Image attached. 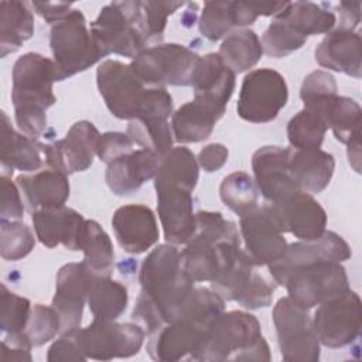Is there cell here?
Masks as SVG:
<instances>
[{
	"label": "cell",
	"mask_w": 362,
	"mask_h": 362,
	"mask_svg": "<svg viewBox=\"0 0 362 362\" xmlns=\"http://www.w3.org/2000/svg\"><path fill=\"white\" fill-rule=\"evenodd\" d=\"M11 79L16 123L24 134L37 139L47 129V110L57 102L55 64L38 52H27L14 62Z\"/></svg>",
	"instance_id": "obj_1"
},
{
	"label": "cell",
	"mask_w": 362,
	"mask_h": 362,
	"mask_svg": "<svg viewBox=\"0 0 362 362\" xmlns=\"http://www.w3.org/2000/svg\"><path fill=\"white\" fill-rule=\"evenodd\" d=\"M257 318L246 311H222L208 327L197 361H270Z\"/></svg>",
	"instance_id": "obj_2"
},
{
	"label": "cell",
	"mask_w": 362,
	"mask_h": 362,
	"mask_svg": "<svg viewBox=\"0 0 362 362\" xmlns=\"http://www.w3.org/2000/svg\"><path fill=\"white\" fill-rule=\"evenodd\" d=\"M90 35L102 58L117 54L134 58L147 48L150 34L143 1H113L90 23Z\"/></svg>",
	"instance_id": "obj_3"
},
{
	"label": "cell",
	"mask_w": 362,
	"mask_h": 362,
	"mask_svg": "<svg viewBox=\"0 0 362 362\" xmlns=\"http://www.w3.org/2000/svg\"><path fill=\"white\" fill-rule=\"evenodd\" d=\"M49 47L57 69V81L83 72L102 59L90 30H88L85 16L76 8H72L65 18L51 27Z\"/></svg>",
	"instance_id": "obj_4"
},
{
	"label": "cell",
	"mask_w": 362,
	"mask_h": 362,
	"mask_svg": "<svg viewBox=\"0 0 362 362\" xmlns=\"http://www.w3.org/2000/svg\"><path fill=\"white\" fill-rule=\"evenodd\" d=\"M199 58L184 45L157 44L134 57L130 66L144 85L191 86Z\"/></svg>",
	"instance_id": "obj_5"
},
{
	"label": "cell",
	"mask_w": 362,
	"mask_h": 362,
	"mask_svg": "<svg viewBox=\"0 0 362 362\" xmlns=\"http://www.w3.org/2000/svg\"><path fill=\"white\" fill-rule=\"evenodd\" d=\"M79 351L86 359L110 361L136 355L144 341L146 332L136 322L93 320L86 328L72 331Z\"/></svg>",
	"instance_id": "obj_6"
},
{
	"label": "cell",
	"mask_w": 362,
	"mask_h": 362,
	"mask_svg": "<svg viewBox=\"0 0 362 362\" xmlns=\"http://www.w3.org/2000/svg\"><path fill=\"white\" fill-rule=\"evenodd\" d=\"M280 354L287 362H317L320 341L308 310L297 305L288 296L281 297L273 308Z\"/></svg>",
	"instance_id": "obj_7"
},
{
	"label": "cell",
	"mask_w": 362,
	"mask_h": 362,
	"mask_svg": "<svg viewBox=\"0 0 362 362\" xmlns=\"http://www.w3.org/2000/svg\"><path fill=\"white\" fill-rule=\"evenodd\" d=\"M288 89L284 76L270 68L249 71L243 78L236 112L250 123H269L286 106Z\"/></svg>",
	"instance_id": "obj_8"
},
{
	"label": "cell",
	"mask_w": 362,
	"mask_h": 362,
	"mask_svg": "<svg viewBox=\"0 0 362 362\" xmlns=\"http://www.w3.org/2000/svg\"><path fill=\"white\" fill-rule=\"evenodd\" d=\"M284 287L297 305L311 310L344 294L349 284L346 270L339 262H315L290 272Z\"/></svg>",
	"instance_id": "obj_9"
},
{
	"label": "cell",
	"mask_w": 362,
	"mask_h": 362,
	"mask_svg": "<svg viewBox=\"0 0 362 362\" xmlns=\"http://www.w3.org/2000/svg\"><path fill=\"white\" fill-rule=\"evenodd\" d=\"M320 344L328 348H344L352 344L362 328V303L348 288L344 294L318 304L313 317Z\"/></svg>",
	"instance_id": "obj_10"
},
{
	"label": "cell",
	"mask_w": 362,
	"mask_h": 362,
	"mask_svg": "<svg viewBox=\"0 0 362 362\" xmlns=\"http://www.w3.org/2000/svg\"><path fill=\"white\" fill-rule=\"evenodd\" d=\"M96 83L106 107L115 117L123 120L136 117L147 88L130 64L103 61L96 71Z\"/></svg>",
	"instance_id": "obj_11"
},
{
	"label": "cell",
	"mask_w": 362,
	"mask_h": 362,
	"mask_svg": "<svg viewBox=\"0 0 362 362\" xmlns=\"http://www.w3.org/2000/svg\"><path fill=\"white\" fill-rule=\"evenodd\" d=\"M352 256L349 245L335 232L325 230L318 239L287 245L284 255L270 263L269 273L274 283L284 286L287 276L297 267L315 262H345Z\"/></svg>",
	"instance_id": "obj_12"
},
{
	"label": "cell",
	"mask_w": 362,
	"mask_h": 362,
	"mask_svg": "<svg viewBox=\"0 0 362 362\" xmlns=\"http://www.w3.org/2000/svg\"><path fill=\"white\" fill-rule=\"evenodd\" d=\"M264 206L283 233L290 232L300 240L318 239L327 230V214L308 192L297 191L280 202Z\"/></svg>",
	"instance_id": "obj_13"
},
{
	"label": "cell",
	"mask_w": 362,
	"mask_h": 362,
	"mask_svg": "<svg viewBox=\"0 0 362 362\" xmlns=\"http://www.w3.org/2000/svg\"><path fill=\"white\" fill-rule=\"evenodd\" d=\"M93 274L83 262L64 264L55 279V294L52 307L61 320V332L65 334L81 327L83 307L88 303V294Z\"/></svg>",
	"instance_id": "obj_14"
},
{
	"label": "cell",
	"mask_w": 362,
	"mask_h": 362,
	"mask_svg": "<svg viewBox=\"0 0 362 362\" xmlns=\"http://www.w3.org/2000/svg\"><path fill=\"white\" fill-rule=\"evenodd\" d=\"M100 133L92 122L81 120L71 126L64 139L45 147L47 165L66 175L85 171L93 164Z\"/></svg>",
	"instance_id": "obj_15"
},
{
	"label": "cell",
	"mask_w": 362,
	"mask_h": 362,
	"mask_svg": "<svg viewBox=\"0 0 362 362\" xmlns=\"http://www.w3.org/2000/svg\"><path fill=\"white\" fill-rule=\"evenodd\" d=\"M154 188L164 239L174 246L187 245L195 232L192 191L175 184H160Z\"/></svg>",
	"instance_id": "obj_16"
},
{
	"label": "cell",
	"mask_w": 362,
	"mask_h": 362,
	"mask_svg": "<svg viewBox=\"0 0 362 362\" xmlns=\"http://www.w3.org/2000/svg\"><path fill=\"white\" fill-rule=\"evenodd\" d=\"M208 325L192 320H180L163 325L153 332L147 344V354L160 362H175L184 358L197 361L204 346Z\"/></svg>",
	"instance_id": "obj_17"
},
{
	"label": "cell",
	"mask_w": 362,
	"mask_h": 362,
	"mask_svg": "<svg viewBox=\"0 0 362 362\" xmlns=\"http://www.w3.org/2000/svg\"><path fill=\"white\" fill-rule=\"evenodd\" d=\"M290 154L291 148L264 146L252 156L253 180L267 204L280 202L300 191L288 171Z\"/></svg>",
	"instance_id": "obj_18"
},
{
	"label": "cell",
	"mask_w": 362,
	"mask_h": 362,
	"mask_svg": "<svg viewBox=\"0 0 362 362\" xmlns=\"http://www.w3.org/2000/svg\"><path fill=\"white\" fill-rule=\"evenodd\" d=\"M239 229L245 250L256 266H269L279 260L287 249L288 243L283 232L264 205L240 216Z\"/></svg>",
	"instance_id": "obj_19"
},
{
	"label": "cell",
	"mask_w": 362,
	"mask_h": 362,
	"mask_svg": "<svg viewBox=\"0 0 362 362\" xmlns=\"http://www.w3.org/2000/svg\"><path fill=\"white\" fill-rule=\"evenodd\" d=\"M240 240L215 242L192 236L180 252L181 267L195 283L214 281L226 263L240 250Z\"/></svg>",
	"instance_id": "obj_20"
},
{
	"label": "cell",
	"mask_w": 362,
	"mask_h": 362,
	"mask_svg": "<svg viewBox=\"0 0 362 362\" xmlns=\"http://www.w3.org/2000/svg\"><path fill=\"white\" fill-rule=\"evenodd\" d=\"M115 236L120 247L130 255H141L158 242L160 230L154 212L143 204L117 208L112 218Z\"/></svg>",
	"instance_id": "obj_21"
},
{
	"label": "cell",
	"mask_w": 362,
	"mask_h": 362,
	"mask_svg": "<svg viewBox=\"0 0 362 362\" xmlns=\"http://www.w3.org/2000/svg\"><path fill=\"white\" fill-rule=\"evenodd\" d=\"M236 74L228 68L218 52H209L199 58L192 88L194 99L223 113L235 90Z\"/></svg>",
	"instance_id": "obj_22"
},
{
	"label": "cell",
	"mask_w": 362,
	"mask_h": 362,
	"mask_svg": "<svg viewBox=\"0 0 362 362\" xmlns=\"http://www.w3.org/2000/svg\"><path fill=\"white\" fill-rule=\"evenodd\" d=\"M161 158L147 150L137 148L126 153L107 164L105 180L110 191L119 197L130 195L156 177Z\"/></svg>",
	"instance_id": "obj_23"
},
{
	"label": "cell",
	"mask_w": 362,
	"mask_h": 362,
	"mask_svg": "<svg viewBox=\"0 0 362 362\" xmlns=\"http://www.w3.org/2000/svg\"><path fill=\"white\" fill-rule=\"evenodd\" d=\"M31 221L35 238L45 247H57L62 245L69 250H79L85 218L75 209L68 206L49 208L31 212Z\"/></svg>",
	"instance_id": "obj_24"
},
{
	"label": "cell",
	"mask_w": 362,
	"mask_h": 362,
	"mask_svg": "<svg viewBox=\"0 0 362 362\" xmlns=\"http://www.w3.org/2000/svg\"><path fill=\"white\" fill-rule=\"evenodd\" d=\"M16 184L23 192L30 212L64 206L69 198L68 175L49 165L18 175Z\"/></svg>",
	"instance_id": "obj_25"
},
{
	"label": "cell",
	"mask_w": 362,
	"mask_h": 362,
	"mask_svg": "<svg viewBox=\"0 0 362 362\" xmlns=\"http://www.w3.org/2000/svg\"><path fill=\"white\" fill-rule=\"evenodd\" d=\"M0 134V163L3 170H8L11 174L14 170L35 173L47 165V144L16 132L6 112H1Z\"/></svg>",
	"instance_id": "obj_26"
},
{
	"label": "cell",
	"mask_w": 362,
	"mask_h": 362,
	"mask_svg": "<svg viewBox=\"0 0 362 362\" xmlns=\"http://www.w3.org/2000/svg\"><path fill=\"white\" fill-rule=\"evenodd\" d=\"M315 61L322 68L359 79L362 76V42L355 31L334 28L315 48Z\"/></svg>",
	"instance_id": "obj_27"
},
{
	"label": "cell",
	"mask_w": 362,
	"mask_h": 362,
	"mask_svg": "<svg viewBox=\"0 0 362 362\" xmlns=\"http://www.w3.org/2000/svg\"><path fill=\"white\" fill-rule=\"evenodd\" d=\"M335 158L321 148L291 150L288 171L300 191L318 194L324 191L334 174Z\"/></svg>",
	"instance_id": "obj_28"
},
{
	"label": "cell",
	"mask_w": 362,
	"mask_h": 362,
	"mask_svg": "<svg viewBox=\"0 0 362 362\" xmlns=\"http://www.w3.org/2000/svg\"><path fill=\"white\" fill-rule=\"evenodd\" d=\"M305 109L318 113L325 120L328 129H332L334 137L339 143L348 144L361 139L362 110L356 100L337 93Z\"/></svg>",
	"instance_id": "obj_29"
},
{
	"label": "cell",
	"mask_w": 362,
	"mask_h": 362,
	"mask_svg": "<svg viewBox=\"0 0 362 362\" xmlns=\"http://www.w3.org/2000/svg\"><path fill=\"white\" fill-rule=\"evenodd\" d=\"M222 116L223 113L192 99L180 106L171 116L174 140L181 144L204 141L211 136Z\"/></svg>",
	"instance_id": "obj_30"
},
{
	"label": "cell",
	"mask_w": 362,
	"mask_h": 362,
	"mask_svg": "<svg viewBox=\"0 0 362 362\" xmlns=\"http://www.w3.org/2000/svg\"><path fill=\"white\" fill-rule=\"evenodd\" d=\"M34 34V16L28 4L17 0L0 1V57L16 52Z\"/></svg>",
	"instance_id": "obj_31"
},
{
	"label": "cell",
	"mask_w": 362,
	"mask_h": 362,
	"mask_svg": "<svg viewBox=\"0 0 362 362\" xmlns=\"http://www.w3.org/2000/svg\"><path fill=\"white\" fill-rule=\"evenodd\" d=\"M127 288L110 276H95L88 294V305L93 320L116 321L126 310Z\"/></svg>",
	"instance_id": "obj_32"
},
{
	"label": "cell",
	"mask_w": 362,
	"mask_h": 362,
	"mask_svg": "<svg viewBox=\"0 0 362 362\" xmlns=\"http://www.w3.org/2000/svg\"><path fill=\"white\" fill-rule=\"evenodd\" d=\"M218 55L223 64L235 74L253 68L263 55V47L259 35L250 28H239L222 41Z\"/></svg>",
	"instance_id": "obj_33"
},
{
	"label": "cell",
	"mask_w": 362,
	"mask_h": 362,
	"mask_svg": "<svg viewBox=\"0 0 362 362\" xmlns=\"http://www.w3.org/2000/svg\"><path fill=\"white\" fill-rule=\"evenodd\" d=\"M276 18L288 23L296 31L307 38L310 35L327 34L334 30L337 24L334 11L324 8V4H317L313 1L287 3Z\"/></svg>",
	"instance_id": "obj_34"
},
{
	"label": "cell",
	"mask_w": 362,
	"mask_h": 362,
	"mask_svg": "<svg viewBox=\"0 0 362 362\" xmlns=\"http://www.w3.org/2000/svg\"><path fill=\"white\" fill-rule=\"evenodd\" d=\"M85 266L96 276H110L115 263L113 245L105 229L92 219H86L79 240Z\"/></svg>",
	"instance_id": "obj_35"
},
{
	"label": "cell",
	"mask_w": 362,
	"mask_h": 362,
	"mask_svg": "<svg viewBox=\"0 0 362 362\" xmlns=\"http://www.w3.org/2000/svg\"><path fill=\"white\" fill-rule=\"evenodd\" d=\"M127 136L136 146L156 153L161 160L173 150L174 136L167 117L146 116L129 120Z\"/></svg>",
	"instance_id": "obj_36"
},
{
	"label": "cell",
	"mask_w": 362,
	"mask_h": 362,
	"mask_svg": "<svg viewBox=\"0 0 362 362\" xmlns=\"http://www.w3.org/2000/svg\"><path fill=\"white\" fill-rule=\"evenodd\" d=\"M198 178L199 165L194 153L187 147H173L160 163L154 185L175 184L194 191Z\"/></svg>",
	"instance_id": "obj_37"
},
{
	"label": "cell",
	"mask_w": 362,
	"mask_h": 362,
	"mask_svg": "<svg viewBox=\"0 0 362 362\" xmlns=\"http://www.w3.org/2000/svg\"><path fill=\"white\" fill-rule=\"evenodd\" d=\"M259 188L247 173L235 171L226 175L219 187L222 202L236 215L243 216L259 205Z\"/></svg>",
	"instance_id": "obj_38"
},
{
	"label": "cell",
	"mask_w": 362,
	"mask_h": 362,
	"mask_svg": "<svg viewBox=\"0 0 362 362\" xmlns=\"http://www.w3.org/2000/svg\"><path fill=\"white\" fill-rule=\"evenodd\" d=\"M256 264L246 250L240 249L222 269L218 277L211 281V288L225 301H235L247 286Z\"/></svg>",
	"instance_id": "obj_39"
},
{
	"label": "cell",
	"mask_w": 362,
	"mask_h": 362,
	"mask_svg": "<svg viewBox=\"0 0 362 362\" xmlns=\"http://www.w3.org/2000/svg\"><path fill=\"white\" fill-rule=\"evenodd\" d=\"M328 126L315 112L303 109L287 124V139L294 150L320 148Z\"/></svg>",
	"instance_id": "obj_40"
},
{
	"label": "cell",
	"mask_w": 362,
	"mask_h": 362,
	"mask_svg": "<svg viewBox=\"0 0 362 362\" xmlns=\"http://www.w3.org/2000/svg\"><path fill=\"white\" fill-rule=\"evenodd\" d=\"M260 42L266 55L272 58H284L300 49L307 42V37L296 31L288 23L274 17L263 33Z\"/></svg>",
	"instance_id": "obj_41"
},
{
	"label": "cell",
	"mask_w": 362,
	"mask_h": 362,
	"mask_svg": "<svg viewBox=\"0 0 362 362\" xmlns=\"http://www.w3.org/2000/svg\"><path fill=\"white\" fill-rule=\"evenodd\" d=\"M35 246L31 229L18 221L0 219V256L17 262L25 257Z\"/></svg>",
	"instance_id": "obj_42"
},
{
	"label": "cell",
	"mask_w": 362,
	"mask_h": 362,
	"mask_svg": "<svg viewBox=\"0 0 362 362\" xmlns=\"http://www.w3.org/2000/svg\"><path fill=\"white\" fill-rule=\"evenodd\" d=\"M31 314L28 298L10 291L1 284L0 293V329L6 334H17L25 329Z\"/></svg>",
	"instance_id": "obj_43"
},
{
	"label": "cell",
	"mask_w": 362,
	"mask_h": 362,
	"mask_svg": "<svg viewBox=\"0 0 362 362\" xmlns=\"http://www.w3.org/2000/svg\"><path fill=\"white\" fill-rule=\"evenodd\" d=\"M199 33L209 41H219L235 27L232 1H206L199 17Z\"/></svg>",
	"instance_id": "obj_44"
},
{
	"label": "cell",
	"mask_w": 362,
	"mask_h": 362,
	"mask_svg": "<svg viewBox=\"0 0 362 362\" xmlns=\"http://www.w3.org/2000/svg\"><path fill=\"white\" fill-rule=\"evenodd\" d=\"M30 341L31 346H41L51 341L58 332H61V320L55 308L35 304L31 308V314L25 329L23 331Z\"/></svg>",
	"instance_id": "obj_45"
},
{
	"label": "cell",
	"mask_w": 362,
	"mask_h": 362,
	"mask_svg": "<svg viewBox=\"0 0 362 362\" xmlns=\"http://www.w3.org/2000/svg\"><path fill=\"white\" fill-rule=\"evenodd\" d=\"M287 1H232V20L235 27L253 24L260 16L276 17Z\"/></svg>",
	"instance_id": "obj_46"
},
{
	"label": "cell",
	"mask_w": 362,
	"mask_h": 362,
	"mask_svg": "<svg viewBox=\"0 0 362 362\" xmlns=\"http://www.w3.org/2000/svg\"><path fill=\"white\" fill-rule=\"evenodd\" d=\"M276 286V283L267 281L260 273L255 270L247 286L235 301L247 310L269 307L272 304Z\"/></svg>",
	"instance_id": "obj_47"
},
{
	"label": "cell",
	"mask_w": 362,
	"mask_h": 362,
	"mask_svg": "<svg viewBox=\"0 0 362 362\" xmlns=\"http://www.w3.org/2000/svg\"><path fill=\"white\" fill-rule=\"evenodd\" d=\"M150 42H160L164 37L167 17L184 6V1H143Z\"/></svg>",
	"instance_id": "obj_48"
},
{
	"label": "cell",
	"mask_w": 362,
	"mask_h": 362,
	"mask_svg": "<svg viewBox=\"0 0 362 362\" xmlns=\"http://www.w3.org/2000/svg\"><path fill=\"white\" fill-rule=\"evenodd\" d=\"M338 90L335 78L327 71H313L310 72L301 85L300 98L305 105H310L315 100H320L325 96L335 95Z\"/></svg>",
	"instance_id": "obj_49"
},
{
	"label": "cell",
	"mask_w": 362,
	"mask_h": 362,
	"mask_svg": "<svg viewBox=\"0 0 362 362\" xmlns=\"http://www.w3.org/2000/svg\"><path fill=\"white\" fill-rule=\"evenodd\" d=\"M24 216V205L20 188L6 174L0 177V218L4 221H20Z\"/></svg>",
	"instance_id": "obj_50"
},
{
	"label": "cell",
	"mask_w": 362,
	"mask_h": 362,
	"mask_svg": "<svg viewBox=\"0 0 362 362\" xmlns=\"http://www.w3.org/2000/svg\"><path fill=\"white\" fill-rule=\"evenodd\" d=\"M134 150L133 140L127 136V133L120 132H106L100 134L98 141L96 156L100 161L109 164L117 157L130 153Z\"/></svg>",
	"instance_id": "obj_51"
},
{
	"label": "cell",
	"mask_w": 362,
	"mask_h": 362,
	"mask_svg": "<svg viewBox=\"0 0 362 362\" xmlns=\"http://www.w3.org/2000/svg\"><path fill=\"white\" fill-rule=\"evenodd\" d=\"M48 362H83L86 356L79 351L72 331L61 334V337L49 346L47 354Z\"/></svg>",
	"instance_id": "obj_52"
},
{
	"label": "cell",
	"mask_w": 362,
	"mask_h": 362,
	"mask_svg": "<svg viewBox=\"0 0 362 362\" xmlns=\"http://www.w3.org/2000/svg\"><path fill=\"white\" fill-rule=\"evenodd\" d=\"M31 344L24 332L7 334L1 342V361H31Z\"/></svg>",
	"instance_id": "obj_53"
},
{
	"label": "cell",
	"mask_w": 362,
	"mask_h": 362,
	"mask_svg": "<svg viewBox=\"0 0 362 362\" xmlns=\"http://www.w3.org/2000/svg\"><path fill=\"white\" fill-rule=\"evenodd\" d=\"M229 157L228 148L221 143L206 144L198 154V165L206 173H215L221 170Z\"/></svg>",
	"instance_id": "obj_54"
},
{
	"label": "cell",
	"mask_w": 362,
	"mask_h": 362,
	"mask_svg": "<svg viewBox=\"0 0 362 362\" xmlns=\"http://www.w3.org/2000/svg\"><path fill=\"white\" fill-rule=\"evenodd\" d=\"M33 8L49 24H55L65 18L71 10V3H51V1H33Z\"/></svg>",
	"instance_id": "obj_55"
},
{
	"label": "cell",
	"mask_w": 362,
	"mask_h": 362,
	"mask_svg": "<svg viewBox=\"0 0 362 362\" xmlns=\"http://www.w3.org/2000/svg\"><path fill=\"white\" fill-rule=\"evenodd\" d=\"M338 11V30L354 31L361 21V3L359 1H341L337 6Z\"/></svg>",
	"instance_id": "obj_56"
},
{
	"label": "cell",
	"mask_w": 362,
	"mask_h": 362,
	"mask_svg": "<svg viewBox=\"0 0 362 362\" xmlns=\"http://www.w3.org/2000/svg\"><path fill=\"white\" fill-rule=\"evenodd\" d=\"M348 146V160L356 173L361 171V139H356Z\"/></svg>",
	"instance_id": "obj_57"
}]
</instances>
